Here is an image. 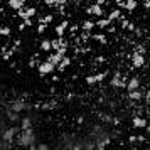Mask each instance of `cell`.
Segmentation results:
<instances>
[{
    "mask_svg": "<svg viewBox=\"0 0 150 150\" xmlns=\"http://www.w3.org/2000/svg\"><path fill=\"white\" fill-rule=\"evenodd\" d=\"M69 64H71V57H68V56H64V57L61 59V62H59V64L56 66V69H57L59 73H64V71H66V68H68Z\"/></svg>",
    "mask_w": 150,
    "mask_h": 150,
    "instance_id": "11",
    "label": "cell"
},
{
    "mask_svg": "<svg viewBox=\"0 0 150 150\" xmlns=\"http://www.w3.org/2000/svg\"><path fill=\"white\" fill-rule=\"evenodd\" d=\"M138 86H140L138 78H132V79L127 83V89H128V91H132V89H138Z\"/></svg>",
    "mask_w": 150,
    "mask_h": 150,
    "instance_id": "17",
    "label": "cell"
},
{
    "mask_svg": "<svg viewBox=\"0 0 150 150\" xmlns=\"http://www.w3.org/2000/svg\"><path fill=\"white\" fill-rule=\"evenodd\" d=\"M12 145H14L12 142H7V140H2V138H0V149H2V150L12 149Z\"/></svg>",
    "mask_w": 150,
    "mask_h": 150,
    "instance_id": "26",
    "label": "cell"
},
{
    "mask_svg": "<svg viewBox=\"0 0 150 150\" xmlns=\"http://www.w3.org/2000/svg\"><path fill=\"white\" fill-rule=\"evenodd\" d=\"M10 34H12V30H10V27H7V25L0 27V35H4V37H8Z\"/></svg>",
    "mask_w": 150,
    "mask_h": 150,
    "instance_id": "27",
    "label": "cell"
},
{
    "mask_svg": "<svg viewBox=\"0 0 150 150\" xmlns=\"http://www.w3.org/2000/svg\"><path fill=\"white\" fill-rule=\"evenodd\" d=\"M7 4H8V7L14 8V10H19V8L24 7V2L22 0H7Z\"/></svg>",
    "mask_w": 150,
    "mask_h": 150,
    "instance_id": "16",
    "label": "cell"
},
{
    "mask_svg": "<svg viewBox=\"0 0 150 150\" xmlns=\"http://www.w3.org/2000/svg\"><path fill=\"white\" fill-rule=\"evenodd\" d=\"M120 17H122V14H120V10H111V12H110V15H108V19L111 22L113 21H116V19H120Z\"/></svg>",
    "mask_w": 150,
    "mask_h": 150,
    "instance_id": "23",
    "label": "cell"
},
{
    "mask_svg": "<svg viewBox=\"0 0 150 150\" xmlns=\"http://www.w3.org/2000/svg\"><path fill=\"white\" fill-rule=\"evenodd\" d=\"M8 108H12L14 111H19V113H21V111H24V110H30L32 106H30V105H27V103L24 101L22 98H17V100H14V101L8 105Z\"/></svg>",
    "mask_w": 150,
    "mask_h": 150,
    "instance_id": "5",
    "label": "cell"
},
{
    "mask_svg": "<svg viewBox=\"0 0 150 150\" xmlns=\"http://www.w3.org/2000/svg\"><path fill=\"white\" fill-rule=\"evenodd\" d=\"M111 86L113 88H127V83L123 81V78L120 76V73H116L115 78L111 79Z\"/></svg>",
    "mask_w": 150,
    "mask_h": 150,
    "instance_id": "9",
    "label": "cell"
},
{
    "mask_svg": "<svg viewBox=\"0 0 150 150\" xmlns=\"http://www.w3.org/2000/svg\"><path fill=\"white\" fill-rule=\"evenodd\" d=\"M35 142V133L32 128H25V130H21L19 135H17V145L21 147H32Z\"/></svg>",
    "mask_w": 150,
    "mask_h": 150,
    "instance_id": "1",
    "label": "cell"
},
{
    "mask_svg": "<svg viewBox=\"0 0 150 150\" xmlns=\"http://www.w3.org/2000/svg\"><path fill=\"white\" fill-rule=\"evenodd\" d=\"M25 128H32V118L30 116H25L21 120V130H25Z\"/></svg>",
    "mask_w": 150,
    "mask_h": 150,
    "instance_id": "19",
    "label": "cell"
},
{
    "mask_svg": "<svg viewBox=\"0 0 150 150\" xmlns=\"http://www.w3.org/2000/svg\"><path fill=\"white\" fill-rule=\"evenodd\" d=\"M127 27H130V22L128 21H123L122 22V29H127Z\"/></svg>",
    "mask_w": 150,
    "mask_h": 150,
    "instance_id": "32",
    "label": "cell"
},
{
    "mask_svg": "<svg viewBox=\"0 0 150 150\" xmlns=\"http://www.w3.org/2000/svg\"><path fill=\"white\" fill-rule=\"evenodd\" d=\"M137 5H138V2H137V0H125L122 7L125 8V10L132 12V10H135V8H137Z\"/></svg>",
    "mask_w": 150,
    "mask_h": 150,
    "instance_id": "14",
    "label": "cell"
},
{
    "mask_svg": "<svg viewBox=\"0 0 150 150\" xmlns=\"http://www.w3.org/2000/svg\"><path fill=\"white\" fill-rule=\"evenodd\" d=\"M128 142H130V143H135V142H137V135L130 137V138H128Z\"/></svg>",
    "mask_w": 150,
    "mask_h": 150,
    "instance_id": "34",
    "label": "cell"
},
{
    "mask_svg": "<svg viewBox=\"0 0 150 150\" xmlns=\"http://www.w3.org/2000/svg\"><path fill=\"white\" fill-rule=\"evenodd\" d=\"M105 78H106V73H100V74H95V76H86V83L88 84H96V83H101Z\"/></svg>",
    "mask_w": 150,
    "mask_h": 150,
    "instance_id": "8",
    "label": "cell"
},
{
    "mask_svg": "<svg viewBox=\"0 0 150 150\" xmlns=\"http://www.w3.org/2000/svg\"><path fill=\"white\" fill-rule=\"evenodd\" d=\"M93 27H96V22H93V21H84L83 22V30H91Z\"/></svg>",
    "mask_w": 150,
    "mask_h": 150,
    "instance_id": "22",
    "label": "cell"
},
{
    "mask_svg": "<svg viewBox=\"0 0 150 150\" xmlns=\"http://www.w3.org/2000/svg\"><path fill=\"white\" fill-rule=\"evenodd\" d=\"M143 7H145V8H150V0H143Z\"/></svg>",
    "mask_w": 150,
    "mask_h": 150,
    "instance_id": "33",
    "label": "cell"
},
{
    "mask_svg": "<svg viewBox=\"0 0 150 150\" xmlns=\"http://www.w3.org/2000/svg\"><path fill=\"white\" fill-rule=\"evenodd\" d=\"M123 2H125V0H115V4H116V5H120V7L123 5Z\"/></svg>",
    "mask_w": 150,
    "mask_h": 150,
    "instance_id": "35",
    "label": "cell"
},
{
    "mask_svg": "<svg viewBox=\"0 0 150 150\" xmlns=\"http://www.w3.org/2000/svg\"><path fill=\"white\" fill-rule=\"evenodd\" d=\"M132 61H133V66L135 68H142L143 64H145V57H143L142 52H133V56H132Z\"/></svg>",
    "mask_w": 150,
    "mask_h": 150,
    "instance_id": "7",
    "label": "cell"
},
{
    "mask_svg": "<svg viewBox=\"0 0 150 150\" xmlns=\"http://www.w3.org/2000/svg\"><path fill=\"white\" fill-rule=\"evenodd\" d=\"M41 49H42V51H47V52H49V51L52 49V42H51V41H42V42H41Z\"/></svg>",
    "mask_w": 150,
    "mask_h": 150,
    "instance_id": "24",
    "label": "cell"
},
{
    "mask_svg": "<svg viewBox=\"0 0 150 150\" xmlns=\"http://www.w3.org/2000/svg\"><path fill=\"white\" fill-rule=\"evenodd\" d=\"M52 21H54V15H51V14L44 15V17H39V22H44V24H51Z\"/></svg>",
    "mask_w": 150,
    "mask_h": 150,
    "instance_id": "25",
    "label": "cell"
},
{
    "mask_svg": "<svg viewBox=\"0 0 150 150\" xmlns=\"http://www.w3.org/2000/svg\"><path fill=\"white\" fill-rule=\"evenodd\" d=\"M68 27H69L68 21H64V22H61V24H59V25H57V27L54 29V30H56V34H57V35H61V37H62V35H64V32H66V29H68Z\"/></svg>",
    "mask_w": 150,
    "mask_h": 150,
    "instance_id": "15",
    "label": "cell"
},
{
    "mask_svg": "<svg viewBox=\"0 0 150 150\" xmlns=\"http://www.w3.org/2000/svg\"><path fill=\"white\" fill-rule=\"evenodd\" d=\"M35 12H37V10H35L34 7H29V8H25V19H27V17H30V19H32V17L35 15Z\"/></svg>",
    "mask_w": 150,
    "mask_h": 150,
    "instance_id": "28",
    "label": "cell"
},
{
    "mask_svg": "<svg viewBox=\"0 0 150 150\" xmlns=\"http://www.w3.org/2000/svg\"><path fill=\"white\" fill-rule=\"evenodd\" d=\"M133 127L135 128H147V120L142 116H133Z\"/></svg>",
    "mask_w": 150,
    "mask_h": 150,
    "instance_id": "13",
    "label": "cell"
},
{
    "mask_svg": "<svg viewBox=\"0 0 150 150\" xmlns=\"http://www.w3.org/2000/svg\"><path fill=\"white\" fill-rule=\"evenodd\" d=\"M86 14L88 15H96V17H101L103 15V8L100 4H93V5H89L88 8H86Z\"/></svg>",
    "mask_w": 150,
    "mask_h": 150,
    "instance_id": "6",
    "label": "cell"
},
{
    "mask_svg": "<svg viewBox=\"0 0 150 150\" xmlns=\"http://www.w3.org/2000/svg\"><path fill=\"white\" fill-rule=\"evenodd\" d=\"M42 2H46V0H42Z\"/></svg>",
    "mask_w": 150,
    "mask_h": 150,
    "instance_id": "37",
    "label": "cell"
},
{
    "mask_svg": "<svg viewBox=\"0 0 150 150\" xmlns=\"http://www.w3.org/2000/svg\"><path fill=\"white\" fill-rule=\"evenodd\" d=\"M142 93L138 91V89H132V91H128V98L132 100V101H138V100H142Z\"/></svg>",
    "mask_w": 150,
    "mask_h": 150,
    "instance_id": "18",
    "label": "cell"
},
{
    "mask_svg": "<svg viewBox=\"0 0 150 150\" xmlns=\"http://www.w3.org/2000/svg\"><path fill=\"white\" fill-rule=\"evenodd\" d=\"M108 25H111V21H110L108 17H106V19H105V17H101L100 21L96 22V27H100V29H106Z\"/></svg>",
    "mask_w": 150,
    "mask_h": 150,
    "instance_id": "20",
    "label": "cell"
},
{
    "mask_svg": "<svg viewBox=\"0 0 150 150\" xmlns=\"http://www.w3.org/2000/svg\"><path fill=\"white\" fill-rule=\"evenodd\" d=\"M39 150H49V145H46V143H41V145H39Z\"/></svg>",
    "mask_w": 150,
    "mask_h": 150,
    "instance_id": "31",
    "label": "cell"
},
{
    "mask_svg": "<svg viewBox=\"0 0 150 150\" xmlns=\"http://www.w3.org/2000/svg\"><path fill=\"white\" fill-rule=\"evenodd\" d=\"M91 39L98 41L100 44H106V35L105 34H91Z\"/></svg>",
    "mask_w": 150,
    "mask_h": 150,
    "instance_id": "21",
    "label": "cell"
},
{
    "mask_svg": "<svg viewBox=\"0 0 150 150\" xmlns=\"http://www.w3.org/2000/svg\"><path fill=\"white\" fill-rule=\"evenodd\" d=\"M62 57H64V54H62V52H59V51H56L54 54H51V56L47 57V61H51L52 64H54V66H57V64L61 62Z\"/></svg>",
    "mask_w": 150,
    "mask_h": 150,
    "instance_id": "12",
    "label": "cell"
},
{
    "mask_svg": "<svg viewBox=\"0 0 150 150\" xmlns=\"http://www.w3.org/2000/svg\"><path fill=\"white\" fill-rule=\"evenodd\" d=\"M19 132H21V127H14V125H12V127H7V128L0 133V138L14 143V140L17 138V135H19Z\"/></svg>",
    "mask_w": 150,
    "mask_h": 150,
    "instance_id": "2",
    "label": "cell"
},
{
    "mask_svg": "<svg viewBox=\"0 0 150 150\" xmlns=\"http://www.w3.org/2000/svg\"><path fill=\"white\" fill-rule=\"evenodd\" d=\"M76 142H78V140H76L74 135L64 133V135H61V143H59V147H64V149H74Z\"/></svg>",
    "mask_w": 150,
    "mask_h": 150,
    "instance_id": "4",
    "label": "cell"
},
{
    "mask_svg": "<svg viewBox=\"0 0 150 150\" xmlns=\"http://www.w3.org/2000/svg\"><path fill=\"white\" fill-rule=\"evenodd\" d=\"M37 71H39L41 76L52 74V71H56V66L51 61H44V62H39V64H37Z\"/></svg>",
    "mask_w": 150,
    "mask_h": 150,
    "instance_id": "3",
    "label": "cell"
},
{
    "mask_svg": "<svg viewBox=\"0 0 150 150\" xmlns=\"http://www.w3.org/2000/svg\"><path fill=\"white\" fill-rule=\"evenodd\" d=\"M46 29H47V24L41 22V25L37 27V32H39V34H44V32H46Z\"/></svg>",
    "mask_w": 150,
    "mask_h": 150,
    "instance_id": "29",
    "label": "cell"
},
{
    "mask_svg": "<svg viewBox=\"0 0 150 150\" xmlns=\"http://www.w3.org/2000/svg\"><path fill=\"white\" fill-rule=\"evenodd\" d=\"M100 118H101L103 122H113V118L110 115H106V113H100Z\"/></svg>",
    "mask_w": 150,
    "mask_h": 150,
    "instance_id": "30",
    "label": "cell"
},
{
    "mask_svg": "<svg viewBox=\"0 0 150 150\" xmlns=\"http://www.w3.org/2000/svg\"><path fill=\"white\" fill-rule=\"evenodd\" d=\"M96 4H100V5H103V4H106V0H96Z\"/></svg>",
    "mask_w": 150,
    "mask_h": 150,
    "instance_id": "36",
    "label": "cell"
},
{
    "mask_svg": "<svg viewBox=\"0 0 150 150\" xmlns=\"http://www.w3.org/2000/svg\"><path fill=\"white\" fill-rule=\"evenodd\" d=\"M5 115H7V120L8 122H12V123H15V122L21 120V118H19V111H14V110L8 108V106H7V110H5Z\"/></svg>",
    "mask_w": 150,
    "mask_h": 150,
    "instance_id": "10",
    "label": "cell"
}]
</instances>
